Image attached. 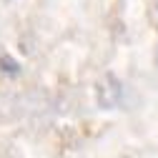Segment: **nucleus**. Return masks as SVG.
I'll use <instances>...</instances> for the list:
<instances>
[{"label":"nucleus","mask_w":158,"mask_h":158,"mask_svg":"<svg viewBox=\"0 0 158 158\" xmlns=\"http://www.w3.org/2000/svg\"><path fill=\"white\" fill-rule=\"evenodd\" d=\"M121 95H123V88L113 75H108L106 81H101V85H98V103L103 108H113L121 101Z\"/></svg>","instance_id":"nucleus-1"}]
</instances>
